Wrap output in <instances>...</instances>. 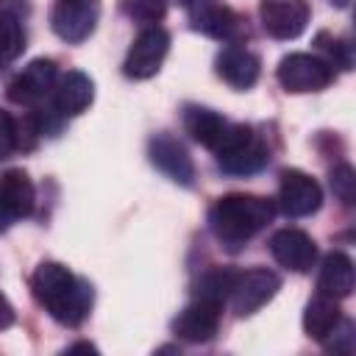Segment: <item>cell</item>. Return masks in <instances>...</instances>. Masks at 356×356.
Returning a JSON list of instances; mask_svg holds the SVG:
<instances>
[{
	"label": "cell",
	"mask_w": 356,
	"mask_h": 356,
	"mask_svg": "<svg viewBox=\"0 0 356 356\" xmlns=\"http://www.w3.org/2000/svg\"><path fill=\"white\" fill-rule=\"evenodd\" d=\"M31 292L36 303L61 325L75 328L92 312V284L78 278L58 261H42L31 275Z\"/></svg>",
	"instance_id": "cell-1"
},
{
	"label": "cell",
	"mask_w": 356,
	"mask_h": 356,
	"mask_svg": "<svg viewBox=\"0 0 356 356\" xmlns=\"http://www.w3.org/2000/svg\"><path fill=\"white\" fill-rule=\"evenodd\" d=\"M275 214V203L261 195H245L231 192L214 200L209 209V228L211 234L231 250L242 248L248 239H253Z\"/></svg>",
	"instance_id": "cell-2"
},
{
	"label": "cell",
	"mask_w": 356,
	"mask_h": 356,
	"mask_svg": "<svg viewBox=\"0 0 356 356\" xmlns=\"http://www.w3.org/2000/svg\"><path fill=\"white\" fill-rule=\"evenodd\" d=\"M211 150L225 175H253L270 161L267 142L250 125H228Z\"/></svg>",
	"instance_id": "cell-3"
},
{
	"label": "cell",
	"mask_w": 356,
	"mask_h": 356,
	"mask_svg": "<svg viewBox=\"0 0 356 356\" xmlns=\"http://www.w3.org/2000/svg\"><path fill=\"white\" fill-rule=\"evenodd\" d=\"M189 25L220 42H239L248 36L245 19L220 0H184Z\"/></svg>",
	"instance_id": "cell-4"
},
{
	"label": "cell",
	"mask_w": 356,
	"mask_h": 356,
	"mask_svg": "<svg viewBox=\"0 0 356 356\" xmlns=\"http://www.w3.org/2000/svg\"><path fill=\"white\" fill-rule=\"evenodd\" d=\"M275 78L286 92H295V95L320 92L334 81V67L325 58L312 53H289L278 61Z\"/></svg>",
	"instance_id": "cell-5"
},
{
	"label": "cell",
	"mask_w": 356,
	"mask_h": 356,
	"mask_svg": "<svg viewBox=\"0 0 356 356\" xmlns=\"http://www.w3.org/2000/svg\"><path fill=\"white\" fill-rule=\"evenodd\" d=\"M278 289H281V278L273 270L253 267V270L236 273V278L231 284V292H228V300H231V309L239 317H250L264 303H270Z\"/></svg>",
	"instance_id": "cell-6"
},
{
	"label": "cell",
	"mask_w": 356,
	"mask_h": 356,
	"mask_svg": "<svg viewBox=\"0 0 356 356\" xmlns=\"http://www.w3.org/2000/svg\"><path fill=\"white\" fill-rule=\"evenodd\" d=\"M170 53V33L161 28V25H147L131 44L128 56H125V64H122V72L134 81H145V78H153L164 58Z\"/></svg>",
	"instance_id": "cell-7"
},
{
	"label": "cell",
	"mask_w": 356,
	"mask_h": 356,
	"mask_svg": "<svg viewBox=\"0 0 356 356\" xmlns=\"http://www.w3.org/2000/svg\"><path fill=\"white\" fill-rule=\"evenodd\" d=\"M58 81V70L56 61L50 58H33L31 64H25L6 86V95L11 103L17 106H39L44 103Z\"/></svg>",
	"instance_id": "cell-8"
},
{
	"label": "cell",
	"mask_w": 356,
	"mask_h": 356,
	"mask_svg": "<svg viewBox=\"0 0 356 356\" xmlns=\"http://www.w3.org/2000/svg\"><path fill=\"white\" fill-rule=\"evenodd\" d=\"M220 314H222V303L211 300V298H200L195 295L192 303H186L178 317L172 320V334L184 342L200 345L217 337L220 331Z\"/></svg>",
	"instance_id": "cell-9"
},
{
	"label": "cell",
	"mask_w": 356,
	"mask_h": 356,
	"mask_svg": "<svg viewBox=\"0 0 356 356\" xmlns=\"http://www.w3.org/2000/svg\"><path fill=\"white\" fill-rule=\"evenodd\" d=\"M97 17H100L97 0H56L50 11V28L58 39L78 44L92 36Z\"/></svg>",
	"instance_id": "cell-10"
},
{
	"label": "cell",
	"mask_w": 356,
	"mask_h": 356,
	"mask_svg": "<svg viewBox=\"0 0 356 356\" xmlns=\"http://www.w3.org/2000/svg\"><path fill=\"white\" fill-rule=\"evenodd\" d=\"M323 189L303 170H284L278 184V209L286 217H309L320 209Z\"/></svg>",
	"instance_id": "cell-11"
},
{
	"label": "cell",
	"mask_w": 356,
	"mask_h": 356,
	"mask_svg": "<svg viewBox=\"0 0 356 356\" xmlns=\"http://www.w3.org/2000/svg\"><path fill=\"white\" fill-rule=\"evenodd\" d=\"M312 8L306 0H261L259 19L273 39H298L309 25Z\"/></svg>",
	"instance_id": "cell-12"
},
{
	"label": "cell",
	"mask_w": 356,
	"mask_h": 356,
	"mask_svg": "<svg viewBox=\"0 0 356 356\" xmlns=\"http://www.w3.org/2000/svg\"><path fill=\"white\" fill-rule=\"evenodd\" d=\"M147 156H150L153 167L161 170L170 181L181 184V186H192V181H195V164H192L186 147H184L175 136H170V134H156V136H150V142H147Z\"/></svg>",
	"instance_id": "cell-13"
},
{
	"label": "cell",
	"mask_w": 356,
	"mask_h": 356,
	"mask_svg": "<svg viewBox=\"0 0 356 356\" xmlns=\"http://www.w3.org/2000/svg\"><path fill=\"white\" fill-rule=\"evenodd\" d=\"M270 253L281 267L292 273H309L317 259L314 239L300 228H278L270 236Z\"/></svg>",
	"instance_id": "cell-14"
},
{
	"label": "cell",
	"mask_w": 356,
	"mask_h": 356,
	"mask_svg": "<svg viewBox=\"0 0 356 356\" xmlns=\"http://www.w3.org/2000/svg\"><path fill=\"white\" fill-rule=\"evenodd\" d=\"M214 67H217V75L234 89H250L259 81V72H261L259 56L250 53L248 47H242L239 42H231L228 47H222L217 53Z\"/></svg>",
	"instance_id": "cell-15"
},
{
	"label": "cell",
	"mask_w": 356,
	"mask_h": 356,
	"mask_svg": "<svg viewBox=\"0 0 356 356\" xmlns=\"http://www.w3.org/2000/svg\"><path fill=\"white\" fill-rule=\"evenodd\" d=\"M95 97V83L86 72L81 70H70L67 75H61L56 81V89H53V108L61 114V117H78L89 108Z\"/></svg>",
	"instance_id": "cell-16"
},
{
	"label": "cell",
	"mask_w": 356,
	"mask_h": 356,
	"mask_svg": "<svg viewBox=\"0 0 356 356\" xmlns=\"http://www.w3.org/2000/svg\"><path fill=\"white\" fill-rule=\"evenodd\" d=\"M28 17L25 0H0V67L11 64L25 50V25Z\"/></svg>",
	"instance_id": "cell-17"
},
{
	"label": "cell",
	"mask_w": 356,
	"mask_h": 356,
	"mask_svg": "<svg viewBox=\"0 0 356 356\" xmlns=\"http://www.w3.org/2000/svg\"><path fill=\"white\" fill-rule=\"evenodd\" d=\"M0 203L11 220L31 217L36 206V189L25 170H6L0 175Z\"/></svg>",
	"instance_id": "cell-18"
},
{
	"label": "cell",
	"mask_w": 356,
	"mask_h": 356,
	"mask_svg": "<svg viewBox=\"0 0 356 356\" xmlns=\"http://www.w3.org/2000/svg\"><path fill=\"white\" fill-rule=\"evenodd\" d=\"M356 275H353V261L350 256H345L342 250H331L323 264H320V275H317V289L328 298H348L353 292Z\"/></svg>",
	"instance_id": "cell-19"
},
{
	"label": "cell",
	"mask_w": 356,
	"mask_h": 356,
	"mask_svg": "<svg viewBox=\"0 0 356 356\" xmlns=\"http://www.w3.org/2000/svg\"><path fill=\"white\" fill-rule=\"evenodd\" d=\"M339 323H342V309H339L337 298H328V295L317 292L306 303V312H303V331H306V337H312L317 342H325L337 331Z\"/></svg>",
	"instance_id": "cell-20"
},
{
	"label": "cell",
	"mask_w": 356,
	"mask_h": 356,
	"mask_svg": "<svg viewBox=\"0 0 356 356\" xmlns=\"http://www.w3.org/2000/svg\"><path fill=\"white\" fill-rule=\"evenodd\" d=\"M228 122L214 111V108H206V106H186L184 108V131L200 142L203 147H214L220 142V136L225 134Z\"/></svg>",
	"instance_id": "cell-21"
},
{
	"label": "cell",
	"mask_w": 356,
	"mask_h": 356,
	"mask_svg": "<svg viewBox=\"0 0 356 356\" xmlns=\"http://www.w3.org/2000/svg\"><path fill=\"white\" fill-rule=\"evenodd\" d=\"M234 278H236V273H234V270L214 267V270H209V273L200 278V284H197V292H195V295H200V298H211V300L225 303V298H228V292H231Z\"/></svg>",
	"instance_id": "cell-22"
},
{
	"label": "cell",
	"mask_w": 356,
	"mask_h": 356,
	"mask_svg": "<svg viewBox=\"0 0 356 356\" xmlns=\"http://www.w3.org/2000/svg\"><path fill=\"white\" fill-rule=\"evenodd\" d=\"M120 8L128 19L142 22V25H156L164 19V0H120Z\"/></svg>",
	"instance_id": "cell-23"
},
{
	"label": "cell",
	"mask_w": 356,
	"mask_h": 356,
	"mask_svg": "<svg viewBox=\"0 0 356 356\" xmlns=\"http://www.w3.org/2000/svg\"><path fill=\"white\" fill-rule=\"evenodd\" d=\"M314 44H317L320 53H325V61H328L331 67L350 70V44H348L345 39H337V36L320 31L317 39H314Z\"/></svg>",
	"instance_id": "cell-24"
},
{
	"label": "cell",
	"mask_w": 356,
	"mask_h": 356,
	"mask_svg": "<svg viewBox=\"0 0 356 356\" xmlns=\"http://www.w3.org/2000/svg\"><path fill=\"white\" fill-rule=\"evenodd\" d=\"M328 184H331L334 195H337L345 206H353V200H356V172H353L350 164H337V167L331 170Z\"/></svg>",
	"instance_id": "cell-25"
},
{
	"label": "cell",
	"mask_w": 356,
	"mask_h": 356,
	"mask_svg": "<svg viewBox=\"0 0 356 356\" xmlns=\"http://www.w3.org/2000/svg\"><path fill=\"white\" fill-rule=\"evenodd\" d=\"M14 150H17V122L6 111H0V161L8 159Z\"/></svg>",
	"instance_id": "cell-26"
},
{
	"label": "cell",
	"mask_w": 356,
	"mask_h": 356,
	"mask_svg": "<svg viewBox=\"0 0 356 356\" xmlns=\"http://www.w3.org/2000/svg\"><path fill=\"white\" fill-rule=\"evenodd\" d=\"M14 323V306L8 303V298L0 292V331H6Z\"/></svg>",
	"instance_id": "cell-27"
},
{
	"label": "cell",
	"mask_w": 356,
	"mask_h": 356,
	"mask_svg": "<svg viewBox=\"0 0 356 356\" xmlns=\"http://www.w3.org/2000/svg\"><path fill=\"white\" fill-rule=\"evenodd\" d=\"M78 350H83V353H95L97 348L89 345V342H78V345H70V348H67V353H78Z\"/></svg>",
	"instance_id": "cell-28"
},
{
	"label": "cell",
	"mask_w": 356,
	"mask_h": 356,
	"mask_svg": "<svg viewBox=\"0 0 356 356\" xmlns=\"http://www.w3.org/2000/svg\"><path fill=\"white\" fill-rule=\"evenodd\" d=\"M11 225V217H8V211L3 209V203H0V231H6Z\"/></svg>",
	"instance_id": "cell-29"
},
{
	"label": "cell",
	"mask_w": 356,
	"mask_h": 356,
	"mask_svg": "<svg viewBox=\"0 0 356 356\" xmlns=\"http://www.w3.org/2000/svg\"><path fill=\"white\" fill-rule=\"evenodd\" d=\"M331 3H334L337 8H348V6H350V0H331Z\"/></svg>",
	"instance_id": "cell-30"
}]
</instances>
